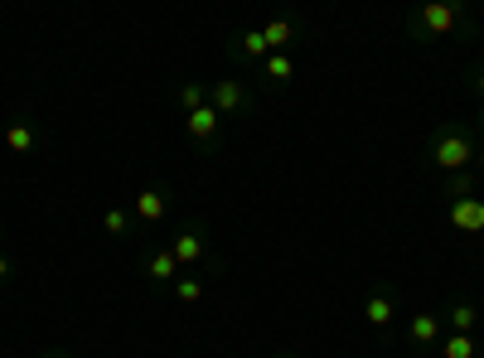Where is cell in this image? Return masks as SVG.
<instances>
[{
  "mask_svg": "<svg viewBox=\"0 0 484 358\" xmlns=\"http://www.w3.org/2000/svg\"><path fill=\"white\" fill-rule=\"evenodd\" d=\"M262 39H267V49H271V54H281L291 39H296V25H291V20H271V25L262 30Z\"/></svg>",
  "mask_w": 484,
  "mask_h": 358,
  "instance_id": "cell-12",
  "label": "cell"
},
{
  "mask_svg": "<svg viewBox=\"0 0 484 358\" xmlns=\"http://www.w3.org/2000/svg\"><path fill=\"white\" fill-rule=\"evenodd\" d=\"M441 354L446 358H475V334H451V339H441Z\"/></svg>",
  "mask_w": 484,
  "mask_h": 358,
  "instance_id": "cell-14",
  "label": "cell"
},
{
  "mask_svg": "<svg viewBox=\"0 0 484 358\" xmlns=\"http://www.w3.org/2000/svg\"><path fill=\"white\" fill-rule=\"evenodd\" d=\"M475 325H480V310L475 305H465V301L451 305V329L455 334H475Z\"/></svg>",
  "mask_w": 484,
  "mask_h": 358,
  "instance_id": "cell-13",
  "label": "cell"
},
{
  "mask_svg": "<svg viewBox=\"0 0 484 358\" xmlns=\"http://www.w3.org/2000/svg\"><path fill=\"white\" fill-rule=\"evenodd\" d=\"M262 73H267L271 82H286V78H291V58H286V54H267V58H262Z\"/></svg>",
  "mask_w": 484,
  "mask_h": 358,
  "instance_id": "cell-16",
  "label": "cell"
},
{
  "mask_svg": "<svg viewBox=\"0 0 484 358\" xmlns=\"http://www.w3.org/2000/svg\"><path fill=\"white\" fill-rule=\"evenodd\" d=\"M174 301H180V305H194V301H204V281H194V277L174 281Z\"/></svg>",
  "mask_w": 484,
  "mask_h": 358,
  "instance_id": "cell-18",
  "label": "cell"
},
{
  "mask_svg": "<svg viewBox=\"0 0 484 358\" xmlns=\"http://www.w3.org/2000/svg\"><path fill=\"white\" fill-rule=\"evenodd\" d=\"M238 54H242V58H267L271 49H267L262 30H247V34H242V44H238Z\"/></svg>",
  "mask_w": 484,
  "mask_h": 358,
  "instance_id": "cell-17",
  "label": "cell"
},
{
  "mask_svg": "<svg viewBox=\"0 0 484 358\" xmlns=\"http://www.w3.org/2000/svg\"><path fill=\"white\" fill-rule=\"evenodd\" d=\"M286 358H296V354H286Z\"/></svg>",
  "mask_w": 484,
  "mask_h": 358,
  "instance_id": "cell-23",
  "label": "cell"
},
{
  "mask_svg": "<svg viewBox=\"0 0 484 358\" xmlns=\"http://www.w3.org/2000/svg\"><path fill=\"white\" fill-rule=\"evenodd\" d=\"M470 189H475V175H470V170L446 179V194H451V199H470Z\"/></svg>",
  "mask_w": 484,
  "mask_h": 358,
  "instance_id": "cell-19",
  "label": "cell"
},
{
  "mask_svg": "<svg viewBox=\"0 0 484 358\" xmlns=\"http://www.w3.org/2000/svg\"><path fill=\"white\" fill-rule=\"evenodd\" d=\"M5 277H10V257L0 252V281H5Z\"/></svg>",
  "mask_w": 484,
  "mask_h": 358,
  "instance_id": "cell-21",
  "label": "cell"
},
{
  "mask_svg": "<svg viewBox=\"0 0 484 358\" xmlns=\"http://www.w3.org/2000/svg\"><path fill=\"white\" fill-rule=\"evenodd\" d=\"M170 252H174L180 267H199L204 252H208V243H204V233H199V228H180V233H174V243H170Z\"/></svg>",
  "mask_w": 484,
  "mask_h": 358,
  "instance_id": "cell-4",
  "label": "cell"
},
{
  "mask_svg": "<svg viewBox=\"0 0 484 358\" xmlns=\"http://www.w3.org/2000/svg\"><path fill=\"white\" fill-rule=\"evenodd\" d=\"M102 228H107L112 237H122L126 228H132V223H126V213H122V209H107V218H102Z\"/></svg>",
  "mask_w": 484,
  "mask_h": 358,
  "instance_id": "cell-20",
  "label": "cell"
},
{
  "mask_svg": "<svg viewBox=\"0 0 484 358\" xmlns=\"http://www.w3.org/2000/svg\"><path fill=\"white\" fill-rule=\"evenodd\" d=\"M363 315H369V325L387 329V325H393V320H397V305H393V295H387V291L369 295V305H363Z\"/></svg>",
  "mask_w": 484,
  "mask_h": 358,
  "instance_id": "cell-9",
  "label": "cell"
},
{
  "mask_svg": "<svg viewBox=\"0 0 484 358\" xmlns=\"http://www.w3.org/2000/svg\"><path fill=\"white\" fill-rule=\"evenodd\" d=\"M165 213H170V194H165V189H140L136 194V218L140 223H165Z\"/></svg>",
  "mask_w": 484,
  "mask_h": 358,
  "instance_id": "cell-6",
  "label": "cell"
},
{
  "mask_svg": "<svg viewBox=\"0 0 484 358\" xmlns=\"http://www.w3.org/2000/svg\"><path fill=\"white\" fill-rule=\"evenodd\" d=\"M407 339L421 344V349H427V344H441V315L417 310V315H412V325H407Z\"/></svg>",
  "mask_w": 484,
  "mask_h": 358,
  "instance_id": "cell-7",
  "label": "cell"
},
{
  "mask_svg": "<svg viewBox=\"0 0 484 358\" xmlns=\"http://www.w3.org/2000/svg\"><path fill=\"white\" fill-rule=\"evenodd\" d=\"M146 277L156 281V286H165V281H174V277H180V261H174L170 247H160V252L146 261Z\"/></svg>",
  "mask_w": 484,
  "mask_h": 358,
  "instance_id": "cell-10",
  "label": "cell"
},
{
  "mask_svg": "<svg viewBox=\"0 0 484 358\" xmlns=\"http://www.w3.org/2000/svg\"><path fill=\"white\" fill-rule=\"evenodd\" d=\"M431 160H436V170L460 175V170H470V165L480 160V146H475V136H470L465 126H446L441 136L431 141Z\"/></svg>",
  "mask_w": 484,
  "mask_h": 358,
  "instance_id": "cell-1",
  "label": "cell"
},
{
  "mask_svg": "<svg viewBox=\"0 0 484 358\" xmlns=\"http://www.w3.org/2000/svg\"><path fill=\"white\" fill-rule=\"evenodd\" d=\"M475 92H484V68H480V73H475Z\"/></svg>",
  "mask_w": 484,
  "mask_h": 358,
  "instance_id": "cell-22",
  "label": "cell"
},
{
  "mask_svg": "<svg viewBox=\"0 0 484 358\" xmlns=\"http://www.w3.org/2000/svg\"><path fill=\"white\" fill-rule=\"evenodd\" d=\"M208 107H214L218 116H233V112H247L252 98H247V88L238 78H218V82H208Z\"/></svg>",
  "mask_w": 484,
  "mask_h": 358,
  "instance_id": "cell-3",
  "label": "cell"
},
{
  "mask_svg": "<svg viewBox=\"0 0 484 358\" xmlns=\"http://www.w3.org/2000/svg\"><path fill=\"white\" fill-rule=\"evenodd\" d=\"M218 122H223V116L214 112V107H199V112L184 116V126H189V136H194V141H214L218 136Z\"/></svg>",
  "mask_w": 484,
  "mask_h": 358,
  "instance_id": "cell-8",
  "label": "cell"
},
{
  "mask_svg": "<svg viewBox=\"0 0 484 358\" xmlns=\"http://www.w3.org/2000/svg\"><path fill=\"white\" fill-rule=\"evenodd\" d=\"M180 107H184V112L208 107V88H204V82H184V88H180Z\"/></svg>",
  "mask_w": 484,
  "mask_h": 358,
  "instance_id": "cell-15",
  "label": "cell"
},
{
  "mask_svg": "<svg viewBox=\"0 0 484 358\" xmlns=\"http://www.w3.org/2000/svg\"><path fill=\"white\" fill-rule=\"evenodd\" d=\"M446 218H451V228H460V233H484V204L475 194L451 199V213H446Z\"/></svg>",
  "mask_w": 484,
  "mask_h": 358,
  "instance_id": "cell-5",
  "label": "cell"
},
{
  "mask_svg": "<svg viewBox=\"0 0 484 358\" xmlns=\"http://www.w3.org/2000/svg\"><path fill=\"white\" fill-rule=\"evenodd\" d=\"M5 150L10 155H30L34 150V126L30 122H10L5 126Z\"/></svg>",
  "mask_w": 484,
  "mask_h": 358,
  "instance_id": "cell-11",
  "label": "cell"
},
{
  "mask_svg": "<svg viewBox=\"0 0 484 358\" xmlns=\"http://www.w3.org/2000/svg\"><path fill=\"white\" fill-rule=\"evenodd\" d=\"M465 10L455 5V0H431V5H421L417 15H412V34L417 39H446V34L465 30Z\"/></svg>",
  "mask_w": 484,
  "mask_h": 358,
  "instance_id": "cell-2",
  "label": "cell"
}]
</instances>
